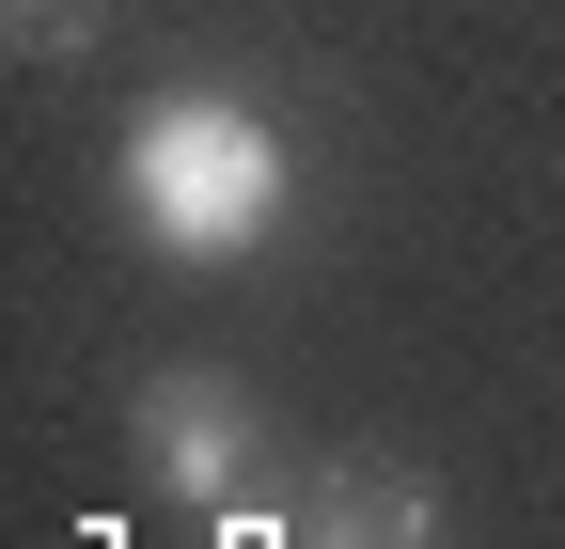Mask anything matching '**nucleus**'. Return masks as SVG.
<instances>
[{"label": "nucleus", "instance_id": "20e7f679", "mask_svg": "<svg viewBox=\"0 0 565 549\" xmlns=\"http://www.w3.org/2000/svg\"><path fill=\"white\" fill-rule=\"evenodd\" d=\"M0 32H17L32 63H63V47H95V32H110V0H0Z\"/></svg>", "mask_w": 565, "mask_h": 549}, {"label": "nucleus", "instance_id": "f03ea898", "mask_svg": "<svg viewBox=\"0 0 565 549\" xmlns=\"http://www.w3.org/2000/svg\"><path fill=\"white\" fill-rule=\"evenodd\" d=\"M126 424H141V455H158V487H173L189 518H236V503H252V471H267L252 392H236V377H204V362H158Z\"/></svg>", "mask_w": 565, "mask_h": 549}, {"label": "nucleus", "instance_id": "39448f33", "mask_svg": "<svg viewBox=\"0 0 565 549\" xmlns=\"http://www.w3.org/2000/svg\"><path fill=\"white\" fill-rule=\"evenodd\" d=\"M221 549H299V518H236V534H221Z\"/></svg>", "mask_w": 565, "mask_h": 549}, {"label": "nucleus", "instance_id": "7ed1b4c3", "mask_svg": "<svg viewBox=\"0 0 565 549\" xmlns=\"http://www.w3.org/2000/svg\"><path fill=\"white\" fill-rule=\"evenodd\" d=\"M424 534H440V503L408 471H377V455H330L315 503H299V549H424Z\"/></svg>", "mask_w": 565, "mask_h": 549}, {"label": "nucleus", "instance_id": "f257e3e1", "mask_svg": "<svg viewBox=\"0 0 565 549\" xmlns=\"http://www.w3.org/2000/svg\"><path fill=\"white\" fill-rule=\"evenodd\" d=\"M110 189H126V220L173 267H236V251L282 236V204H299V142H282L252 95H221V79H158L110 126Z\"/></svg>", "mask_w": 565, "mask_h": 549}]
</instances>
